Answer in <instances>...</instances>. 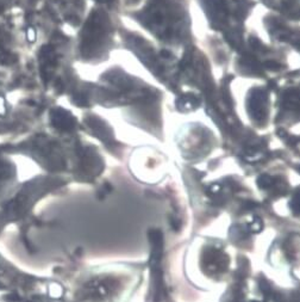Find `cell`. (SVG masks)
Returning <instances> with one entry per match:
<instances>
[{
    "label": "cell",
    "mask_w": 300,
    "mask_h": 302,
    "mask_svg": "<svg viewBox=\"0 0 300 302\" xmlns=\"http://www.w3.org/2000/svg\"><path fill=\"white\" fill-rule=\"evenodd\" d=\"M251 229L254 232H259L261 229V221L260 220H256L255 223H251Z\"/></svg>",
    "instance_id": "6da1fadb"
},
{
    "label": "cell",
    "mask_w": 300,
    "mask_h": 302,
    "mask_svg": "<svg viewBox=\"0 0 300 302\" xmlns=\"http://www.w3.org/2000/svg\"><path fill=\"white\" fill-rule=\"evenodd\" d=\"M6 299L10 300L11 302H15V301H18V300H19V297H18L16 294H10V295L6 296Z\"/></svg>",
    "instance_id": "7a4b0ae2"
}]
</instances>
